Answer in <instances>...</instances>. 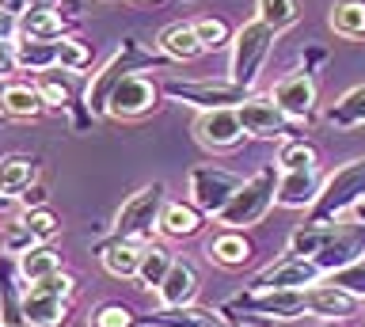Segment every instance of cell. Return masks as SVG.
<instances>
[{"label": "cell", "instance_id": "31", "mask_svg": "<svg viewBox=\"0 0 365 327\" xmlns=\"http://www.w3.org/2000/svg\"><path fill=\"white\" fill-rule=\"evenodd\" d=\"M327 24L339 38H350V42L365 38V0H335Z\"/></svg>", "mask_w": 365, "mask_h": 327}, {"label": "cell", "instance_id": "22", "mask_svg": "<svg viewBox=\"0 0 365 327\" xmlns=\"http://www.w3.org/2000/svg\"><path fill=\"white\" fill-rule=\"evenodd\" d=\"M141 247L145 244H133V240H118V236H110L107 244H99V263L107 270L110 278H137V270H141Z\"/></svg>", "mask_w": 365, "mask_h": 327}, {"label": "cell", "instance_id": "52", "mask_svg": "<svg viewBox=\"0 0 365 327\" xmlns=\"http://www.w3.org/2000/svg\"><path fill=\"white\" fill-rule=\"evenodd\" d=\"M103 4H114V0H103Z\"/></svg>", "mask_w": 365, "mask_h": 327}, {"label": "cell", "instance_id": "19", "mask_svg": "<svg viewBox=\"0 0 365 327\" xmlns=\"http://www.w3.org/2000/svg\"><path fill=\"white\" fill-rule=\"evenodd\" d=\"M202 289V278H198V266L190 263V259H175L164 278V286L156 289V297L164 308H182V304H194Z\"/></svg>", "mask_w": 365, "mask_h": 327}, {"label": "cell", "instance_id": "28", "mask_svg": "<svg viewBox=\"0 0 365 327\" xmlns=\"http://www.w3.org/2000/svg\"><path fill=\"white\" fill-rule=\"evenodd\" d=\"M16 61H19L23 73H50V69H61V50H57V42L19 38L16 42Z\"/></svg>", "mask_w": 365, "mask_h": 327}, {"label": "cell", "instance_id": "8", "mask_svg": "<svg viewBox=\"0 0 365 327\" xmlns=\"http://www.w3.org/2000/svg\"><path fill=\"white\" fill-rule=\"evenodd\" d=\"M240 187H244V179L236 172H228V167H221V164H198L190 172V202L213 221H217V213L232 202V194Z\"/></svg>", "mask_w": 365, "mask_h": 327}, {"label": "cell", "instance_id": "38", "mask_svg": "<svg viewBox=\"0 0 365 327\" xmlns=\"http://www.w3.org/2000/svg\"><path fill=\"white\" fill-rule=\"evenodd\" d=\"M57 50H61V69L65 73H84L91 65V46L84 38L65 35V38H57Z\"/></svg>", "mask_w": 365, "mask_h": 327}, {"label": "cell", "instance_id": "54", "mask_svg": "<svg viewBox=\"0 0 365 327\" xmlns=\"http://www.w3.org/2000/svg\"><path fill=\"white\" fill-rule=\"evenodd\" d=\"M327 327H335V323H327Z\"/></svg>", "mask_w": 365, "mask_h": 327}, {"label": "cell", "instance_id": "3", "mask_svg": "<svg viewBox=\"0 0 365 327\" xmlns=\"http://www.w3.org/2000/svg\"><path fill=\"white\" fill-rule=\"evenodd\" d=\"M168 206V187L164 183H148L137 194L122 202L118 217H114V236L133 244H153V236L160 232V217Z\"/></svg>", "mask_w": 365, "mask_h": 327}, {"label": "cell", "instance_id": "4", "mask_svg": "<svg viewBox=\"0 0 365 327\" xmlns=\"http://www.w3.org/2000/svg\"><path fill=\"white\" fill-rule=\"evenodd\" d=\"M73 293H76V278L65 274V270L27 286L23 289V316H27V323L31 327H65Z\"/></svg>", "mask_w": 365, "mask_h": 327}, {"label": "cell", "instance_id": "16", "mask_svg": "<svg viewBox=\"0 0 365 327\" xmlns=\"http://www.w3.org/2000/svg\"><path fill=\"white\" fill-rule=\"evenodd\" d=\"M50 103H46L42 88L31 84V81H0V115L4 118H19V122H31V118H42Z\"/></svg>", "mask_w": 365, "mask_h": 327}, {"label": "cell", "instance_id": "39", "mask_svg": "<svg viewBox=\"0 0 365 327\" xmlns=\"http://www.w3.org/2000/svg\"><path fill=\"white\" fill-rule=\"evenodd\" d=\"M327 281H335L339 289H346L358 301H365V255L358 259V263H350V266L335 270V274H327Z\"/></svg>", "mask_w": 365, "mask_h": 327}, {"label": "cell", "instance_id": "46", "mask_svg": "<svg viewBox=\"0 0 365 327\" xmlns=\"http://www.w3.org/2000/svg\"><path fill=\"white\" fill-rule=\"evenodd\" d=\"M350 217H354V221H358V224H365V202H358V206H354V209H350Z\"/></svg>", "mask_w": 365, "mask_h": 327}, {"label": "cell", "instance_id": "9", "mask_svg": "<svg viewBox=\"0 0 365 327\" xmlns=\"http://www.w3.org/2000/svg\"><path fill=\"white\" fill-rule=\"evenodd\" d=\"M160 95H164V88H160L153 76L133 73V76H125V81L114 88V95L107 103V115L118 118V122L145 118V115H153V110L160 107Z\"/></svg>", "mask_w": 365, "mask_h": 327}, {"label": "cell", "instance_id": "33", "mask_svg": "<svg viewBox=\"0 0 365 327\" xmlns=\"http://www.w3.org/2000/svg\"><path fill=\"white\" fill-rule=\"evenodd\" d=\"M255 19L274 31H285L301 19V8H297V0H255Z\"/></svg>", "mask_w": 365, "mask_h": 327}, {"label": "cell", "instance_id": "11", "mask_svg": "<svg viewBox=\"0 0 365 327\" xmlns=\"http://www.w3.org/2000/svg\"><path fill=\"white\" fill-rule=\"evenodd\" d=\"M236 110H240V122H244V133L255 141H282L293 133V118L270 95H251Z\"/></svg>", "mask_w": 365, "mask_h": 327}, {"label": "cell", "instance_id": "21", "mask_svg": "<svg viewBox=\"0 0 365 327\" xmlns=\"http://www.w3.org/2000/svg\"><path fill=\"white\" fill-rule=\"evenodd\" d=\"M38 183V160L34 156H23V152H11V156H0V194L4 198H23L27 190Z\"/></svg>", "mask_w": 365, "mask_h": 327}, {"label": "cell", "instance_id": "41", "mask_svg": "<svg viewBox=\"0 0 365 327\" xmlns=\"http://www.w3.org/2000/svg\"><path fill=\"white\" fill-rule=\"evenodd\" d=\"M31 247H38V240H34V232H31L19 217H16V221H11L8 229H4V251L19 259L23 251H31Z\"/></svg>", "mask_w": 365, "mask_h": 327}, {"label": "cell", "instance_id": "43", "mask_svg": "<svg viewBox=\"0 0 365 327\" xmlns=\"http://www.w3.org/2000/svg\"><path fill=\"white\" fill-rule=\"evenodd\" d=\"M16 38H19V16L0 8V42H16Z\"/></svg>", "mask_w": 365, "mask_h": 327}, {"label": "cell", "instance_id": "48", "mask_svg": "<svg viewBox=\"0 0 365 327\" xmlns=\"http://www.w3.org/2000/svg\"><path fill=\"white\" fill-rule=\"evenodd\" d=\"M8 209H11V198H4V194H0V217H4Z\"/></svg>", "mask_w": 365, "mask_h": 327}, {"label": "cell", "instance_id": "2", "mask_svg": "<svg viewBox=\"0 0 365 327\" xmlns=\"http://www.w3.org/2000/svg\"><path fill=\"white\" fill-rule=\"evenodd\" d=\"M278 179H282L278 164L259 167L251 179H244V187L232 194V202L217 213V224H221V229H240V232H247L251 224H259L270 213L274 202H278Z\"/></svg>", "mask_w": 365, "mask_h": 327}, {"label": "cell", "instance_id": "35", "mask_svg": "<svg viewBox=\"0 0 365 327\" xmlns=\"http://www.w3.org/2000/svg\"><path fill=\"white\" fill-rule=\"evenodd\" d=\"M88 327H137V316L122 301H103L99 308H91Z\"/></svg>", "mask_w": 365, "mask_h": 327}, {"label": "cell", "instance_id": "32", "mask_svg": "<svg viewBox=\"0 0 365 327\" xmlns=\"http://www.w3.org/2000/svg\"><path fill=\"white\" fill-rule=\"evenodd\" d=\"M217 316L210 308H198V304H182V308H160L153 316H145V323L148 327H205V323H213Z\"/></svg>", "mask_w": 365, "mask_h": 327}, {"label": "cell", "instance_id": "34", "mask_svg": "<svg viewBox=\"0 0 365 327\" xmlns=\"http://www.w3.org/2000/svg\"><path fill=\"white\" fill-rule=\"evenodd\" d=\"M278 167L282 172H297V167H319L316 149L304 137H285L278 149Z\"/></svg>", "mask_w": 365, "mask_h": 327}, {"label": "cell", "instance_id": "44", "mask_svg": "<svg viewBox=\"0 0 365 327\" xmlns=\"http://www.w3.org/2000/svg\"><path fill=\"white\" fill-rule=\"evenodd\" d=\"M19 202H23L27 209H38V206H46V187H42V183H34V187H31L27 194L19 198Z\"/></svg>", "mask_w": 365, "mask_h": 327}, {"label": "cell", "instance_id": "55", "mask_svg": "<svg viewBox=\"0 0 365 327\" xmlns=\"http://www.w3.org/2000/svg\"><path fill=\"white\" fill-rule=\"evenodd\" d=\"M0 327H8V323H0Z\"/></svg>", "mask_w": 365, "mask_h": 327}, {"label": "cell", "instance_id": "45", "mask_svg": "<svg viewBox=\"0 0 365 327\" xmlns=\"http://www.w3.org/2000/svg\"><path fill=\"white\" fill-rule=\"evenodd\" d=\"M0 8H4V12H11V16H23L31 8V0H0Z\"/></svg>", "mask_w": 365, "mask_h": 327}, {"label": "cell", "instance_id": "37", "mask_svg": "<svg viewBox=\"0 0 365 327\" xmlns=\"http://www.w3.org/2000/svg\"><path fill=\"white\" fill-rule=\"evenodd\" d=\"M19 221L34 232V240H38V244H50V240H57V232H61V221H57V213H50L46 206H38V209H23Z\"/></svg>", "mask_w": 365, "mask_h": 327}, {"label": "cell", "instance_id": "18", "mask_svg": "<svg viewBox=\"0 0 365 327\" xmlns=\"http://www.w3.org/2000/svg\"><path fill=\"white\" fill-rule=\"evenodd\" d=\"M358 297L346 289H339L335 281H319V286L308 289V312L319 316L324 323H342L350 316H358Z\"/></svg>", "mask_w": 365, "mask_h": 327}, {"label": "cell", "instance_id": "47", "mask_svg": "<svg viewBox=\"0 0 365 327\" xmlns=\"http://www.w3.org/2000/svg\"><path fill=\"white\" fill-rule=\"evenodd\" d=\"M31 8H61V0H31Z\"/></svg>", "mask_w": 365, "mask_h": 327}, {"label": "cell", "instance_id": "36", "mask_svg": "<svg viewBox=\"0 0 365 327\" xmlns=\"http://www.w3.org/2000/svg\"><path fill=\"white\" fill-rule=\"evenodd\" d=\"M194 31H198V42L205 46V53H213V50H225V46H232V31H228L225 19H213V16H205V19H194Z\"/></svg>", "mask_w": 365, "mask_h": 327}, {"label": "cell", "instance_id": "13", "mask_svg": "<svg viewBox=\"0 0 365 327\" xmlns=\"http://www.w3.org/2000/svg\"><path fill=\"white\" fill-rule=\"evenodd\" d=\"M194 137L210 152H232L240 149V141L247 133H244V122H240V110L221 107V110H202L198 122H194Z\"/></svg>", "mask_w": 365, "mask_h": 327}, {"label": "cell", "instance_id": "51", "mask_svg": "<svg viewBox=\"0 0 365 327\" xmlns=\"http://www.w3.org/2000/svg\"><path fill=\"white\" fill-rule=\"evenodd\" d=\"M0 247H4V232H0Z\"/></svg>", "mask_w": 365, "mask_h": 327}, {"label": "cell", "instance_id": "40", "mask_svg": "<svg viewBox=\"0 0 365 327\" xmlns=\"http://www.w3.org/2000/svg\"><path fill=\"white\" fill-rule=\"evenodd\" d=\"M38 88H42V95H46V103H50V110H68V107H76L73 88H68L65 81H57V76L46 73L42 81H38Z\"/></svg>", "mask_w": 365, "mask_h": 327}, {"label": "cell", "instance_id": "12", "mask_svg": "<svg viewBox=\"0 0 365 327\" xmlns=\"http://www.w3.org/2000/svg\"><path fill=\"white\" fill-rule=\"evenodd\" d=\"M236 308L267 316V320H301L308 312V289H247L236 297Z\"/></svg>", "mask_w": 365, "mask_h": 327}, {"label": "cell", "instance_id": "27", "mask_svg": "<svg viewBox=\"0 0 365 327\" xmlns=\"http://www.w3.org/2000/svg\"><path fill=\"white\" fill-rule=\"evenodd\" d=\"M335 232H339V221H308V224H301V229H293V236H289V255L316 259L331 240H335Z\"/></svg>", "mask_w": 365, "mask_h": 327}, {"label": "cell", "instance_id": "24", "mask_svg": "<svg viewBox=\"0 0 365 327\" xmlns=\"http://www.w3.org/2000/svg\"><path fill=\"white\" fill-rule=\"evenodd\" d=\"M16 270H19V278L27 281V286H34V281H46V278H53V274H61V251H57L53 244H38V247H31V251H23L16 259Z\"/></svg>", "mask_w": 365, "mask_h": 327}, {"label": "cell", "instance_id": "5", "mask_svg": "<svg viewBox=\"0 0 365 327\" xmlns=\"http://www.w3.org/2000/svg\"><path fill=\"white\" fill-rule=\"evenodd\" d=\"M358 202H365V156L342 164L335 175L324 179V190H319L308 221H339L342 213H350Z\"/></svg>", "mask_w": 365, "mask_h": 327}, {"label": "cell", "instance_id": "7", "mask_svg": "<svg viewBox=\"0 0 365 327\" xmlns=\"http://www.w3.org/2000/svg\"><path fill=\"white\" fill-rule=\"evenodd\" d=\"M164 95L175 103H187L194 110H221V107H240L251 99V88H240L232 81H168Z\"/></svg>", "mask_w": 365, "mask_h": 327}, {"label": "cell", "instance_id": "42", "mask_svg": "<svg viewBox=\"0 0 365 327\" xmlns=\"http://www.w3.org/2000/svg\"><path fill=\"white\" fill-rule=\"evenodd\" d=\"M19 69L16 61V42H0V81H11V73Z\"/></svg>", "mask_w": 365, "mask_h": 327}, {"label": "cell", "instance_id": "17", "mask_svg": "<svg viewBox=\"0 0 365 327\" xmlns=\"http://www.w3.org/2000/svg\"><path fill=\"white\" fill-rule=\"evenodd\" d=\"M319 190H324V175L319 167H297V172H282L278 179V206L282 209H312Z\"/></svg>", "mask_w": 365, "mask_h": 327}, {"label": "cell", "instance_id": "29", "mask_svg": "<svg viewBox=\"0 0 365 327\" xmlns=\"http://www.w3.org/2000/svg\"><path fill=\"white\" fill-rule=\"evenodd\" d=\"M324 118H327V126H335V130H358V126H365V84L350 88L346 95H339L335 103L324 110Z\"/></svg>", "mask_w": 365, "mask_h": 327}, {"label": "cell", "instance_id": "25", "mask_svg": "<svg viewBox=\"0 0 365 327\" xmlns=\"http://www.w3.org/2000/svg\"><path fill=\"white\" fill-rule=\"evenodd\" d=\"M160 53L171 61H194L202 58L205 46L198 42V31H194V24H171L160 31Z\"/></svg>", "mask_w": 365, "mask_h": 327}, {"label": "cell", "instance_id": "14", "mask_svg": "<svg viewBox=\"0 0 365 327\" xmlns=\"http://www.w3.org/2000/svg\"><path fill=\"white\" fill-rule=\"evenodd\" d=\"M270 99L278 103L293 122H308L316 110V81L308 73H289L270 88Z\"/></svg>", "mask_w": 365, "mask_h": 327}, {"label": "cell", "instance_id": "1", "mask_svg": "<svg viewBox=\"0 0 365 327\" xmlns=\"http://www.w3.org/2000/svg\"><path fill=\"white\" fill-rule=\"evenodd\" d=\"M168 61H171V58H164V53L141 50V42H137V38H122L118 53H114L110 61H103L99 73L91 76V84H88V95H84L88 115H107V103H110L114 88H118L125 76L148 73V69H164Z\"/></svg>", "mask_w": 365, "mask_h": 327}, {"label": "cell", "instance_id": "53", "mask_svg": "<svg viewBox=\"0 0 365 327\" xmlns=\"http://www.w3.org/2000/svg\"><path fill=\"white\" fill-rule=\"evenodd\" d=\"M0 122H4V115H0Z\"/></svg>", "mask_w": 365, "mask_h": 327}, {"label": "cell", "instance_id": "26", "mask_svg": "<svg viewBox=\"0 0 365 327\" xmlns=\"http://www.w3.org/2000/svg\"><path fill=\"white\" fill-rule=\"evenodd\" d=\"M19 38H38V42L65 38V16L57 8H27L19 16Z\"/></svg>", "mask_w": 365, "mask_h": 327}, {"label": "cell", "instance_id": "6", "mask_svg": "<svg viewBox=\"0 0 365 327\" xmlns=\"http://www.w3.org/2000/svg\"><path fill=\"white\" fill-rule=\"evenodd\" d=\"M274 38H278V31L267 27L262 19H251V24L240 27L232 38V76L228 81L240 88H255L262 65H267L270 50H274Z\"/></svg>", "mask_w": 365, "mask_h": 327}, {"label": "cell", "instance_id": "23", "mask_svg": "<svg viewBox=\"0 0 365 327\" xmlns=\"http://www.w3.org/2000/svg\"><path fill=\"white\" fill-rule=\"evenodd\" d=\"M205 224V213L194 206V202H168L164 217H160V232L171 236V240H190L198 236Z\"/></svg>", "mask_w": 365, "mask_h": 327}, {"label": "cell", "instance_id": "49", "mask_svg": "<svg viewBox=\"0 0 365 327\" xmlns=\"http://www.w3.org/2000/svg\"><path fill=\"white\" fill-rule=\"evenodd\" d=\"M205 327H232L228 320H213V323H205Z\"/></svg>", "mask_w": 365, "mask_h": 327}, {"label": "cell", "instance_id": "30", "mask_svg": "<svg viewBox=\"0 0 365 327\" xmlns=\"http://www.w3.org/2000/svg\"><path fill=\"white\" fill-rule=\"evenodd\" d=\"M171 263H175V255H171V247H164L160 240L145 244L141 247V270H137V286L141 289H160L168 278Z\"/></svg>", "mask_w": 365, "mask_h": 327}, {"label": "cell", "instance_id": "20", "mask_svg": "<svg viewBox=\"0 0 365 327\" xmlns=\"http://www.w3.org/2000/svg\"><path fill=\"white\" fill-rule=\"evenodd\" d=\"M251 240L240 229H217L210 240H205V255H210V263L217 266H225V270H236V266H244L247 259H251Z\"/></svg>", "mask_w": 365, "mask_h": 327}, {"label": "cell", "instance_id": "50", "mask_svg": "<svg viewBox=\"0 0 365 327\" xmlns=\"http://www.w3.org/2000/svg\"><path fill=\"white\" fill-rule=\"evenodd\" d=\"M130 4H164V0H130Z\"/></svg>", "mask_w": 365, "mask_h": 327}, {"label": "cell", "instance_id": "15", "mask_svg": "<svg viewBox=\"0 0 365 327\" xmlns=\"http://www.w3.org/2000/svg\"><path fill=\"white\" fill-rule=\"evenodd\" d=\"M361 255H365V224L350 221V224H339L335 240H331L324 251L312 259V263L324 270V278H327V274H335V270H342V266L358 263Z\"/></svg>", "mask_w": 365, "mask_h": 327}, {"label": "cell", "instance_id": "10", "mask_svg": "<svg viewBox=\"0 0 365 327\" xmlns=\"http://www.w3.org/2000/svg\"><path fill=\"white\" fill-rule=\"evenodd\" d=\"M319 278H324V270H319L312 259L285 251L278 263L262 266L259 274L251 278L247 289H312V286H319Z\"/></svg>", "mask_w": 365, "mask_h": 327}]
</instances>
